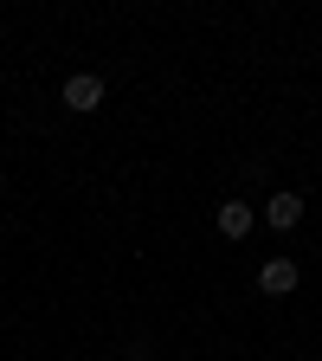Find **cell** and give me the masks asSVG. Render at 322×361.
<instances>
[{
	"instance_id": "1",
	"label": "cell",
	"mask_w": 322,
	"mask_h": 361,
	"mask_svg": "<svg viewBox=\"0 0 322 361\" xmlns=\"http://www.w3.org/2000/svg\"><path fill=\"white\" fill-rule=\"evenodd\" d=\"M65 110H71V116L104 110V78H97V71H71V78H65Z\"/></svg>"
},
{
	"instance_id": "2",
	"label": "cell",
	"mask_w": 322,
	"mask_h": 361,
	"mask_svg": "<svg viewBox=\"0 0 322 361\" xmlns=\"http://www.w3.org/2000/svg\"><path fill=\"white\" fill-rule=\"evenodd\" d=\"M297 284H303L297 258H264V264H258V290H264V297H290Z\"/></svg>"
},
{
	"instance_id": "3",
	"label": "cell",
	"mask_w": 322,
	"mask_h": 361,
	"mask_svg": "<svg viewBox=\"0 0 322 361\" xmlns=\"http://www.w3.org/2000/svg\"><path fill=\"white\" fill-rule=\"evenodd\" d=\"M252 226H258V207H245V200H219V239H252Z\"/></svg>"
},
{
	"instance_id": "4",
	"label": "cell",
	"mask_w": 322,
	"mask_h": 361,
	"mask_svg": "<svg viewBox=\"0 0 322 361\" xmlns=\"http://www.w3.org/2000/svg\"><path fill=\"white\" fill-rule=\"evenodd\" d=\"M271 226H278V233H290V226H303V194H290V188H278V194H271L264 207H258Z\"/></svg>"
}]
</instances>
